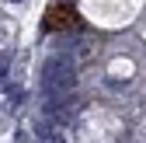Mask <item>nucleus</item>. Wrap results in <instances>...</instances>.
Masks as SVG:
<instances>
[{
    "instance_id": "nucleus-1",
    "label": "nucleus",
    "mask_w": 146,
    "mask_h": 143,
    "mask_svg": "<svg viewBox=\"0 0 146 143\" xmlns=\"http://www.w3.org/2000/svg\"><path fill=\"white\" fill-rule=\"evenodd\" d=\"M73 25H77V17H73V11L66 4H56L45 17V28H73Z\"/></svg>"
}]
</instances>
